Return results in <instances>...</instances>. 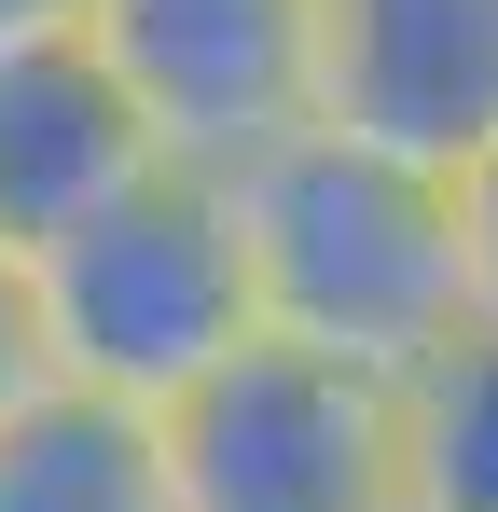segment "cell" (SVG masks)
Segmentation results:
<instances>
[{"instance_id": "6da1fadb", "label": "cell", "mask_w": 498, "mask_h": 512, "mask_svg": "<svg viewBox=\"0 0 498 512\" xmlns=\"http://www.w3.org/2000/svg\"><path fill=\"white\" fill-rule=\"evenodd\" d=\"M236 194L249 319L263 346L346 360L374 388H415L443 346H471V277H457V180H415L346 139H277Z\"/></svg>"}, {"instance_id": "7a4b0ae2", "label": "cell", "mask_w": 498, "mask_h": 512, "mask_svg": "<svg viewBox=\"0 0 498 512\" xmlns=\"http://www.w3.org/2000/svg\"><path fill=\"white\" fill-rule=\"evenodd\" d=\"M42 291V360L83 402H125V416H180L222 360L263 346L249 319V250H236V194L194 167H153L139 194H111L83 236L28 263Z\"/></svg>"}, {"instance_id": "3957f363", "label": "cell", "mask_w": 498, "mask_h": 512, "mask_svg": "<svg viewBox=\"0 0 498 512\" xmlns=\"http://www.w3.org/2000/svg\"><path fill=\"white\" fill-rule=\"evenodd\" d=\"M402 499V388L249 346L166 416V512H388Z\"/></svg>"}, {"instance_id": "277c9868", "label": "cell", "mask_w": 498, "mask_h": 512, "mask_svg": "<svg viewBox=\"0 0 498 512\" xmlns=\"http://www.w3.org/2000/svg\"><path fill=\"white\" fill-rule=\"evenodd\" d=\"M83 42L125 84L153 167L249 180L319 125V0H83Z\"/></svg>"}, {"instance_id": "5b68a950", "label": "cell", "mask_w": 498, "mask_h": 512, "mask_svg": "<svg viewBox=\"0 0 498 512\" xmlns=\"http://www.w3.org/2000/svg\"><path fill=\"white\" fill-rule=\"evenodd\" d=\"M319 139L471 180L498 153V0H319Z\"/></svg>"}, {"instance_id": "8992f818", "label": "cell", "mask_w": 498, "mask_h": 512, "mask_svg": "<svg viewBox=\"0 0 498 512\" xmlns=\"http://www.w3.org/2000/svg\"><path fill=\"white\" fill-rule=\"evenodd\" d=\"M139 180H153V139H139V111L97 70L83 28L0 56V250L14 263H42L56 236H83V222H97L111 194H139Z\"/></svg>"}, {"instance_id": "52a82bcc", "label": "cell", "mask_w": 498, "mask_h": 512, "mask_svg": "<svg viewBox=\"0 0 498 512\" xmlns=\"http://www.w3.org/2000/svg\"><path fill=\"white\" fill-rule=\"evenodd\" d=\"M0 512H166V429L83 388H42L0 429Z\"/></svg>"}, {"instance_id": "ba28073f", "label": "cell", "mask_w": 498, "mask_h": 512, "mask_svg": "<svg viewBox=\"0 0 498 512\" xmlns=\"http://www.w3.org/2000/svg\"><path fill=\"white\" fill-rule=\"evenodd\" d=\"M402 485L429 512H498V333L443 346L402 388Z\"/></svg>"}, {"instance_id": "9c48e42d", "label": "cell", "mask_w": 498, "mask_h": 512, "mask_svg": "<svg viewBox=\"0 0 498 512\" xmlns=\"http://www.w3.org/2000/svg\"><path fill=\"white\" fill-rule=\"evenodd\" d=\"M42 388H56V360H42V291H28V263L0 250V429L28 416Z\"/></svg>"}, {"instance_id": "30bf717a", "label": "cell", "mask_w": 498, "mask_h": 512, "mask_svg": "<svg viewBox=\"0 0 498 512\" xmlns=\"http://www.w3.org/2000/svg\"><path fill=\"white\" fill-rule=\"evenodd\" d=\"M457 277H471V333H498V153L457 180Z\"/></svg>"}, {"instance_id": "8fae6325", "label": "cell", "mask_w": 498, "mask_h": 512, "mask_svg": "<svg viewBox=\"0 0 498 512\" xmlns=\"http://www.w3.org/2000/svg\"><path fill=\"white\" fill-rule=\"evenodd\" d=\"M56 28H83V0H0V56L14 42H56Z\"/></svg>"}, {"instance_id": "7c38bea8", "label": "cell", "mask_w": 498, "mask_h": 512, "mask_svg": "<svg viewBox=\"0 0 498 512\" xmlns=\"http://www.w3.org/2000/svg\"><path fill=\"white\" fill-rule=\"evenodd\" d=\"M388 512H429V499H415V485H402V499H388Z\"/></svg>"}]
</instances>
